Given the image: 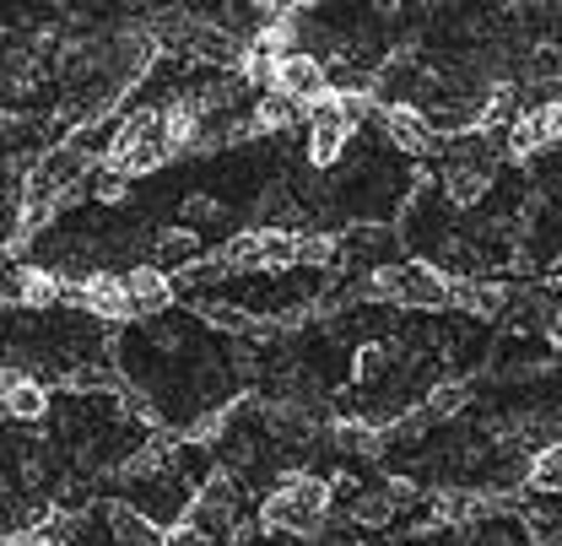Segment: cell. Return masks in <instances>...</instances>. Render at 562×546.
<instances>
[{
    "mask_svg": "<svg viewBox=\"0 0 562 546\" xmlns=\"http://www.w3.org/2000/svg\"><path fill=\"white\" fill-rule=\"evenodd\" d=\"M330 509H336V492L330 481L314 477V471H286L277 492H266L260 503V525L271 536H319L330 525Z\"/></svg>",
    "mask_w": 562,
    "mask_h": 546,
    "instance_id": "obj_1",
    "label": "cell"
},
{
    "mask_svg": "<svg viewBox=\"0 0 562 546\" xmlns=\"http://www.w3.org/2000/svg\"><path fill=\"white\" fill-rule=\"evenodd\" d=\"M368 292L384 298V303H406V309H443L454 281L427 260H390L368 276Z\"/></svg>",
    "mask_w": 562,
    "mask_h": 546,
    "instance_id": "obj_2",
    "label": "cell"
},
{
    "mask_svg": "<svg viewBox=\"0 0 562 546\" xmlns=\"http://www.w3.org/2000/svg\"><path fill=\"white\" fill-rule=\"evenodd\" d=\"M66 303L70 309H81V314H92V320H109V325L136 320V309H131V287H125V276H114V271H92L87 281L66 287Z\"/></svg>",
    "mask_w": 562,
    "mask_h": 546,
    "instance_id": "obj_3",
    "label": "cell"
},
{
    "mask_svg": "<svg viewBox=\"0 0 562 546\" xmlns=\"http://www.w3.org/2000/svg\"><path fill=\"white\" fill-rule=\"evenodd\" d=\"M238 509H244V481L233 477V471H216V477L195 492L190 520H195V525H206L211 536H216V531L238 536V531H244V525H238Z\"/></svg>",
    "mask_w": 562,
    "mask_h": 546,
    "instance_id": "obj_4",
    "label": "cell"
},
{
    "mask_svg": "<svg viewBox=\"0 0 562 546\" xmlns=\"http://www.w3.org/2000/svg\"><path fill=\"white\" fill-rule=\"evenodd\" d=\"M277 92L281 98H292L297 109H314V103H325L336 87H330V70L319 55H303V49H286L277 66Z\"/></svg>",
    "mask_w": 562,
    "mask_h": 546,
    "instance_id": "obj_5",
    "label": "cell"
},
{
    "mask_svg": "<svg viewBox=\"0 0 562 546\" xmlns=\"http://www.w3.org/2000/svg\"><path fill=\"white\" fill-rule=\"evenodd\" d=\"M303 125H308V163L314 168H336L351 141V125H347V114H341V103H336V92L325 103H314Z\"/></svg>",
    "mask_w": 562,
    "mask_h": 546,
    "instance_id": "obj_6",
    "label": "cell"
},
{
    "mask_svg": "<svg viewBox=\"0 0 562 546\" xmlns=\"http://www.w3.org/2000/svg\"><path fill=\"white\" fill-rule=\"evenodd\" d=\"M492 179H497V168H492V157H482L476 146H471V157H454L449 168H443V201L460 205V211H471V205L487 201Z\"/></svg>",
    "mask_w": 562,
    "mask_h": 546,
    "instance_id": "obj_7",
    "label": "cell"
},
{
    "mask_svg": "<svg viewBox=\"0 0 562 546\" xmlns=\"http://www.w3.org/2000/svg\"><path fill=\"white\" fill-rule=\"evenodd\" d=\"M201 233L195 227H162V233H151V260L146 266H157L162 276L173 271H195L201 266Z\"/></svg>",
    "mask_w": 562,
    "mask_h": 546,
    "instance_id": "obj_8",
    "label": "cell"
},
{
    "mask_svg": "<svg viewBox=\"0 0 562 546\" xmlns=\"http://www.w3.org/2000/svg\"><path fill=\"white\" fill-rule=\"evenodd\" d=\"M125 287H131V309H136V320H162L168 309H173V281L157 271V266H136V271H125Z\"/></svg>",
    "mask_w": 562,
    "mask_h": 546,
    "instance_id": "obj_9",
    "label": "cell"
},
{
    "mask_svg": "<svg viewBox=\"0 0 562 546\" xmlns=\"http://www.w3.org/2000/svg\"><path fill=\"white\" fill-rule=\"evenodd\" d=\"M449 303H454L460 314H471V320H497V314L508 309V287H503V281H487V276H454Z\"/></svg>",
    "mask_w": 562,
    "mask_h": 546,
    "instance_id": "obj_10",
    "label": "cell"
},
{
    "mask_svg": "<svg viewBox=\"0 0 562 546\" xmlns=\"http://www.w3.org/2000/svg\"><path fill=\"white\" fill-rule=\"evenodd\" d=\"M384 136L395 141L401 152H427L432 146V120L422 114L417 103H395V109H384Z\"/></svg>",
    "mask_w": 562,
    "mask_h": 546,
    "instance_id": "obj_11",
    "label": "cell"
},
{
    "mask_svg": "<svg viewBox=\"0 0 562 546\" xmlns=\"http://www.w3.org/2000/svg\"><path fill=\"white\" fill-rule=\"evenodd\" d=\"M16 303L22 309H49V303H66V287L49 266H22L16 276Z\"/></svg>",
    "mask_w": 562,
    "mask_h": 546,
    "instance_id": "obj_12",
    "label": "cell"
},
{
    "mask_svg": "<svg viewBox=\"0 0 562 546\" xmlns=\"http://www.w3.org/2000/svg\"><path fill=\"white\" fill-rule=\"evenodd\" d=\"M476 401V390H471V379H438L432 390H427V401L422 411L432 416V422H449V416H460V411Z\"/></svg>",
    "mask_w": 562,
    "mask_h": 546,
    "instance_id": "obj_13",
    "label": "cell"
},
{
    "mask_svg": "<svg viewBox=\"0 0 562 546\" xmlns=\"http://www.w3.org/2000/svg\"><path fill=\"white\" fill-rule=\"evenodd\" d=\"M330 444H336L341 455H379V449H384V433H379L373 422H336V427H330Z\"/></svg>",
    "mask_w": 562,
    "mask_h": 546,
    "instance_id": "obj_14",
    "label": "cell"
},
{
    "mask_svg": "<svg viewBox=\"0 0 562 546\" xmlns=\"http://www.w3.org/2000/svg\"><path fill=\"white\" fill-rule=\"evenodd\" d=\"M341 260V238L330 233H297V266L303 271H330Z\"/></svg>",
    "mask_w": 562,
    "mask_h": 546,
    "instance_id": "obj_15",
    "label": "cell"
},
{
    "mask_svg": "<svg viewBox=\"0 0 562 546\" xmlns=\"http://www.w3.org/2000/svg\"><path fill=\"white\" fill-rule=\"evenodd\" d=\"M347 514H351V525H357V531H390V520H395V503H390L384 492H357Z\"/></svg>",
    "mask_w": 562,
    "mask_h": 546,
    "instance_id": "obj_16",
    "label": "cell"
},
{
    "mask_svg": "<svg viewBox=\"0 0 562 546\" xmlns=\"http://www.w3.org/2000/svg\"><path fill=\"white\" fill-rule=\"evenodd\" d=\"M525 481L536 492H562V438H552L547 449H536V460L525 466Z\"/></svg>",
    "mask_w": 562,
    "mask_h": 546,
    "instance_id": "obj_17",
    "label": "cell"
},
{
    "mask_svg": "<svg viewBox=\"0 0 562 546\" xmlns=\"http://www.w3.org/2000/svg\"><path fill=\"white\" fill-rule=\"evenodd\" d=\"M297 125V103L292 98H281V92H266L260 103H255V131H266V136H286Z\"/></svg>",
    "mask_w": 562,
    "mask_h": 546,
    "instance_id": "obj_18",
    "label": "cell"
},
{
    "mask_svg": "<svg viewBox=\"0 0 562 546\" xmlns=\"http://www.w3.org/2000/svg\"><path fill=\"white\" fill-rule=\"evenodd\" d=\"M87 190H92V201L103 205H120L131 196V174H120V168H109V163H98L92 168V179H87Z\"/></svg>",
    "mask_w": 562,
    "mask_h": 546,
    "instance_id": "obj_19",
    "label": "cell"
},
{
    "mask_svg": "<svg viewBox=\"0 0 562 546\" xmlns=\"http://www.w3.org/2000/svg\"><path fill=\"white\" fill-rule=\"evenodd\" d=\"M162 546H216L206 525H195V520H173L168 531H162Z\"/></svg>",
    "mask_w": 562,
    "mask_h": 546,
    "instance_id": "obj_20",
    "label": "cell"
},
{
    "mask_svg": "<svg viewBox=\"0 0 562 546\" xmlns=\"http://www.w3.org/2000/svg\"><path fill=\"white\" fill-rule=\"evenodd\" d=\"M184 216H190V227H195V222H222L227 205L216 201V196H184Z\"/></svg>",
    "mask_w": 562,
    "mask_h": 546,
    "instance_id": "obj_21",
    "label": "cell"
},
{
    "mask_svg": "<svg viewBox=\"0 0 562 546\" xmlns=\"http://www.w3.org/2000/svg\"><path fill=\"white\" fill-rule=\"evenodd\" d=\"M384 498H390V503H395V514H401V509L422 503V487L412 477H390V481H384Z\"/></svg>",
    "mask_w": 562,
    "mask_h": 546,
    "instance_id": "obj_22",
    "label": "cell"
},
{
    "mask_svg": "<svg viewBox=\"0 0 562 546\" xmlns=\"http://www.w3.org/2000/svg\"><path fill=\"white\" fill-rule=\"evenodd\" d=\"M547 131H552V146H562V92L547 103Z\"/></svg>",
    "mask_w": 562,
    "mask_h": 546,
    "instance_id": "obj_23",
    "label": "cell"
},
{
    "mask_svg": "<svg viewBox=\"0 0 562 546\" xmlns=\"http://www.w3.org/2000/svg\"><path fill=\"white\" fill-rule=\"evenodd\" d=\"M16 546H76V542H66V536H55V531H38V536H22Z\"/></svg>",
    "mask_w": 562,
    "mask_h": 546,
    "instance_id": "obj_24",
    "label": "cell"
},
{
    "mask_svg": "<svg viewBox=\"0 0 562 546\" xmlns=\"http://www.w3.org/2000/svg\"><path fill=\"white\" fill-rule=\"evenodd\" d=\"M536 546H562V542H536Z\"/></svg>",
    "mask_w": 562,
    "mask_h": 546,
    "instance_id": "obj_25",
    "label": "cell"
},
{
    "mask_svg": "<svg viewBox=\"0 0 562 546\" xmlns=\"http://www.w3.org/2000/svg\"><path fill=\"white\" fill-rule=\"evenodd\" d=\"M0 498H5V481H0Z\"/></svg>",
    "mask_w": 562,
    "mask_h": 546,
    "instance_id": "obj_26",
    "label": "cell"
},
{
    "mask_svg": "<svg viewBox=\"0 0 562 546\" xmlns=\"http://www.w3.org/2000/svg\"><path fill=\"white\" fill-rule=\"evenodd\" d=\"M558 271H562V260H558Z\"/></svg>",
    "mask_w": 562,
    "mask_h": 546,
    "instance_id": "obj_27",
    "label": "cell"
}]
</instances>
